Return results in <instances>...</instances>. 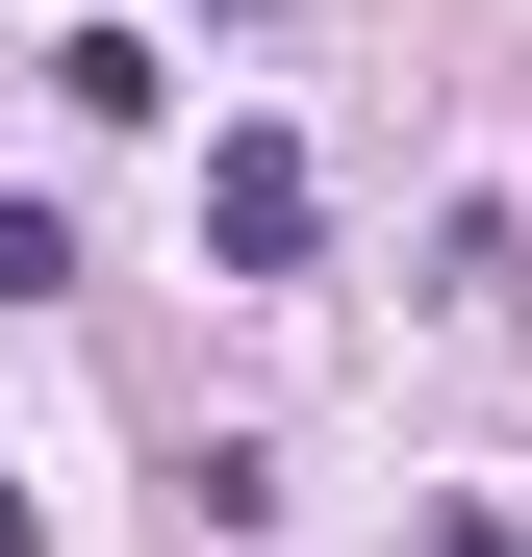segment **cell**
<instances>
[{"instance_id":"cell-2","label":"cell","mask_w":532,"mask_h":557,"mask_svg":"<svg viewBox=\"0 0 532 557\" xmlns=\"http://www.w3.org/2000/svg\"><path fill=\"white\" fill-rule=\"evenodd\" d=\"M457 330H532V203H457Z\"/></svg>"},{"instance_id":"cell-1","label":"cell","mask_w":532,"mask_h":557,"mask_svg":"<svg viewBox=\"0 0 532 557\" xmlns=\"http://www.w3.org/2000/svg\"><path fill=\"white\" fill-rule=\"evenodd\" d=\"M203 253H228V278H305V152H280V127L203 152Z\"/></svg>"},{"instance_id":"cell-3","label":"cell","mask_w":532,"mask_h":557,"mask_svg":"<svg viewBox=\"0 0 532 557\" xmlns=\"http://www.w3.org/2000/svg\"><path fill=\"white\" fill-rule=\"evenodd\" d=\"M0 557H26V482H0Z\"/></svg>"}]
</instances>
